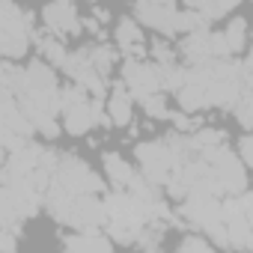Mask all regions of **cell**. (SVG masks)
Instances as JSON below:
<instances>
[{
    "instance_id": "1",
    "label": "cell",
    "mask_w": 253,
    "mask_h": 253,
    "mask_svg": "<svg viewBox=\"0 0 253 253\" xmlns=\"http://www.w3.org/2000/svg\"><path fill=\"white\" fill-rule=\"evenodd\" d=\"M30 15L12 0H0V57H21L30 39Z\"/></svg>"
},
{
    "instance_id": "2",
    "label": "cell",
    "mask_w": 253,
    "mask_h": 253,
    "mask_svg": "<svg viewBox=\"0 0 253 253\" xmlns=\"http://www.w3.org/2000/svg\"><path fill=\"white\" fill-rule=\"evenodd\" d=\"M51 182L69 194H98L101 191V179L75 155H60V161L51 173Z\"/></svg>"
},
{
    "instance_id": "3",
    "label": "cell",
    "mask_w": 253,
    "mask_h": 253,
    "mask_svg": "<svg viewBox=\"0 0 253 253\" xmlns=\"http://www.w3.org/2000/svg\"><path fill=\"white\" fill-rule=\"evenodd\" d=\"M137 158H140V167H143V176L155 185L167 182L170 173L176 170V164L182 161L179 149L173 140H164V143H140L137 146Z\"/></svg>"
},
{
    "instance_id": "4",
    "label": "cell",
    "mask_w": 253,
    "mask_h": 253,
    "mask_svg": "<svg viewBox=\"0 0 253 253\" xmlns=\"http://www.w3.org/2000/svg\"><path fill=\"white\" fill-rule=\"evenodd\" d=\"M125 89L131 92V98H143L149 92H161V78H158V66L155 63H143V60H128L125 63Z\"/></svg>"
},
{
    "instance_id": "5",
    "label": "cell",
    "mask_w": 253,
    "mask_h": 253,
    "mask_svg": "<svg viewBox=\"0 0 253 253\" xmlns=\"http://www.w3.org/2000/svg\"><path fill=\"white\" fill-rule=\"evenodd\" d=\"M182 217L191 220L194 226H203V229L223 223L220 220V203L214 200V194H188L185 206H182Z\"/></svg>"
},
{
    "instance_id": "6",
    "label": "cell",
    "mask_w": 253,
    "mask_h": 253,
    "mask_svg": "<svg viewBox=\"0 0 253 253\" xmlns=\"http://www.w3.org/2000/svg\"><path fill=\"white\" fill-rule=\"evenodd\" d=\"M137 15L161 33H176V0H140Z\"/></svg>"
},
{
    "instance_id": "7",
    "label": "cell",
    "mask_w": 253,
    "mask_h": 253,
    "mask_svg": "<svg viewBox=\"0 0 253 253\" xmlns=\"http://www.w3.org/2000/svg\"><path fill=\"white\" fill-rule=\"evenodd\" d=\"M45 24L54 36H69V33H78L81 30V21H78V12H75V3L72 0H51L45 6Z\"/></svg>"
},
{
    "instance_id": "8",
    "label": "cell",
    "mask_w": 253,
    "mask_h": 253,
    "mask_svg": "<svg viewBox=\"0 0 253 253\" xmlns=\"http://www.w3.org/2000/svg\"><path fill=\"white\" fill-rule=\"evenodd\" d=\"M63 125H66V131L69 134H86L95 119H92V104L89 101H81L75 107H66L63 110Z\"/></svg>"
},
{
    "instance_id": "9",
    "label": "cell",
    "mask_w": 253,
    "mask_h": 253,
    "mask_svg": "<svg viewBox=\"0 0 253 253\" xmlns=\"http://www.w3.org/2000/svg\"><path fill=\"white\" fill-rule=\"evenodd\" d=\"M131 92L125 89V84H119V86H113V92H110V101H107V116H110V122L113 125H128L131 122Z\"/></svg>"
},
{
    "instance_id": "10",
    "label": "cell",
    "mask_w": 253,
    "mask_h": 253,
    "mask_svg": "<svg viewBox=\"0 0 253 253\" xmlns=\"http://www.w3.org/2000/svg\"><path fill=\"white\" fill-rule=\"evenodd\" d=\"M63 247H69V250H110V241L95 235V229H84V235L63 238Z\"/></svg>"
},
{
    "instance_id": "11",
    "label": "cell",
    "mask_w": 253,
    "mask_h": 253,
    "mask_svg": "<svg viewBox=\"0 0 253 253\" xmlns=\"http://www.w3.org/2000/svg\"><path fill=\"white\" fill-rule=\"evenodd\" d=\"M188 6H191L194 12H200V15L209 21V18H220V15H226L229 9H235L238 0H188Z\"/></svg>"
},
{
    "instance_id": "12",
    "label": "cell",
    "mask_w": 253,
    "mask_h": 253,
    "mask_svg": "<svg viewBox=\"0 0 253 253\" xmlns=\"http://www.w3.org/2000/svg\"><path fill=\"white\" fill-rule=\"evenodd\" d=\"M104 170L110 176V185H116V188H128V182L134 179V170L119 155H104Z\"/></svg>"
},
{
    "instance_id": "13",
    "label": "cell",
    "mask_w": 253,
    "mask_h": 253,
    "mask_svg": "<svg viewBox=\"0 0 253 253\" xmlns=\"http://www.w3.org/2000/svg\"><path fill=\"white\" fill-rule=\"evenodd\" d=\"M18 220H24V214H21L12 191L9 188H0V223L12 229V226H18Z\"/></svg>"
},
{
    "instance_id": "14",
    "label": "cell",
    "mask_w": 253,
    "mask_h": 253,
    "mask_svg": "<svg viewBox=\"0 0 253 253\" xmlns=\"http://www.w3.org/2000/svg\"><path fill=\"white\" fill-rule=\"evenodd\" d=\"M223 39H226L229 54L244 51V45H247V24H244V18H235V21L229 24V30L223 33Z\"/></svg>"
},
{
    "instance_id": "15",
    "label": "cell",
    "mask_w": 253,
    "mask_h": 253,
    "mask_svg": "<svg viewBox=\"0 0 253 253\" xmlns=\"http://www.w3.org/2000/svg\"><path fill=\"white\" fill-rule=\"evenodd\" d=\"M116 39H119V45L128 51V48H137L140 45V27L131 21V18H125V21H119V27H116Z\"/></svg>"
},
{
    "instance_id": "16",
    "label": "cell",
    "mask_w": 253,
    "mask_h": 253,
    "mask_svg": "<svg viewBox=\"0 0 253 253\" xmlns=\"http://www.w3.org/2000/svg\"><path fill=\"white\" fill-rule=\"evenodd\" d=\"M39 51H42V57H45L48 63L63 66V60H66V48H63V42L54 39V36H39Z\"/></svg>"
},
{
    "instance_id": "17",
    "label": "cell",
    "mask_w": 253,
    "mask_h": 253,
    "mask_svg": "<svg viewBox=\"0 0 253 253\" xmlns=\"http://www.w3.org/2000/svg\"><path fill=\"white\" fill-rule=\"evenodd\" d=\"M140 104H143V110H146L149 116H158V119L170 116V113H167V104H164V98H161L158 92H149V95H143V98H140Z\"/></svg>"
},
{
    "instance_id": "18",
    "label": "cell",
    "mask_w": 253,
    "mask_h": 253,
    "mask_svg": "<svg viewBox=\"0 0 253 253\" xmlns=\"http://www.w3.org/2000/svg\"><path fill=\"white\" fill-rule=\"evenodd\" d=\"M18 241H15V229H0V250H15Z\"/></svg>"
},
{
    "instance_id": "19",
    "label": "cell",
    "mask_w": 253,
    "mask_h": 253,
    "mask_svg": "<svg viewBox=\"0 0 253 253\" xmlns=\"http://www.w3.org/2000/svg\"><path fill=\"white\" fill-rule=\"evenodd\" d=\"M152 57H155L158 63H176V57H173V51H170L167 45H161V42H158V45L152 48Z\"/></svg>"
},
{
    "instance_id": "20",
    "label": "cell",
    "mask_w": 253,
    "mask_h": 253,
    "mask_svg": "<svg viewBox=\"0 0 253 253\" xmlns=\"http://www.w3.org/2000/svg\"><path fill=\"white\" fill-rule=\"evenodd\" d=\"M209 247H211V244H209L206 238H185V241L179 244V250H206V253H209Z\"/></svg>"
},
{
    "instance_id": "21",
    "label": "cell",
    "mask_w": 253,
    "mask_h": 253,
    "mask_svg": "<svg viewBox=\"0 0 253 253\" xmlns=\"http://www.w3.org/2000/svg\"><path fill=\"white\" fill-rule=\"evenodd\" d=\"M238 152H241V155H238V161H241V164H250V161H253V158H250V137H241Z\"/></svg>"
},
{
    "instance_id": "22",
    "label": "cell",
    "mask_w": 253,
    "mask_h": 253,
    "mask_svg": "<svg viewBox=\"0 0 253 253\" xmlns=\"http://www.w3.org/2000/svg\"><path fill=\"white\" fill-rule=\"evenodd\" d=\"M173 122H176V128H182V131H188V128H194V122H191L188 116H182V113H176V116H173Z\"/></svg>"
}]
</instances>
